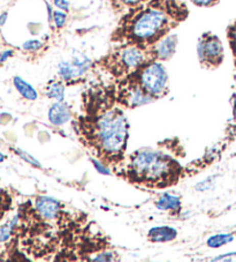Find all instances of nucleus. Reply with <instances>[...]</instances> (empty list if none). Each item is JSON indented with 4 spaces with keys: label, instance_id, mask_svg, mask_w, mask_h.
I'll return each instance as SVG.
<instances>
[{
    "label": "nucleus",
    "instance_id": "f257e3e1",
    "mask_svg": "<svg viewBox=\"0 0 236 262\" xmlns=\"http://www.w3.org/2000/svg\"><path fill=\"white\" fill-rule=\"evenodd\" d=\"M187 16V5L181 0H149L128 11L113 33L112 39L150 48Z\"/></svg>",
    "mask_w": 236,
    "mask_h": 262
},
{
    "label": "nucleus",
    "instance_id": "f03ea898",
    "mask_svg": "<svg viewBox=\"0 0 236 262\" xmlns=\"http://www.w3.org/2000/svg\"><path fill=\"white\" fill-rule=\"evenodd\" d=\"M129 138V123L117 107L105 109L91 120L88 139L106 162L117 163L124 159Z\"/></svg>",
    "mask_w": 236,
    "mask_h": 262
},
{
    "label": "nucleus",
    "instance_id": "7ed1b4c3",
    "mask_svg": "<svg viewBox=\"0 0 236 262\" xmlns=\"http://www.w3.org/2000/svg\"><path fill=\"white\" fill-rule=\"evenodd\" d=\"M181 168L171 155L153 148H143L130 156L127 174L131 182L152 187L175 184Z\"/></svg>",
    "mask_w": 236,
    "mask_h": 262
},
{
    "label": "nucleus",
    "instance_id": "20e7f679",
    "mask_svg": "<svg viewBox=\"0 0 236 262\" xmlns=\"http://www.w3.org/2000/svg\"><path fill=\"white\" fill-rule=\"evenodd\" d=\"M151 59L149 49L136 44H122L102 60V65L116 76L130 75Z\"/></svg>",
    "mask_w": 236,
    "mask_h": 262
},
{
    "label": "nucleus",
    "instance_id": "39448f33",
    "mask_svg": "<svg viewBox=\"0 0 236 262\" xmlns=\"http://www.w3.org/2000/svg\"><path fill=\"white\" fill-rule=\"evenodd\" d=\"M140 85L145 93L154 98L162 97L169 89V74L165 66L158 60H150L137 71L127 76Z\"/></svg>",
    "mask_w": 236,
    "mask_h": 262
},
{
    "label": "nucleus",
    "instance_id": "423d86ee",
    "mask_svg": "<svg viewBox=\"0 0 236 262\" xmlns=\"http://www.w3.org/2000/svg\"><path fill=\"white\" fill-rule=\"evenodd\" d=\"M197 56L204 69H218L225 58L224 45L220 38L212 33H204L198 39Z\"/></svg>",
    "mask_w": 236,
    "mask_h": 262
},
{
    "label": "nucleus",
    "instance_id": "0eeeda50",
    "mask_svg": "<svg viewBox=\"0 0 236 262\" xmlns=\"http://www.w3.org/2000/svg\"><path fill=\"white\" fill-rule=\"evenodd\" d=\"M91 66V60L82 52L74 51L70 61H61L58 65V75L62 81L69 82L83 76Z\"/></svg>",
    "mask_w": 236,
    "mask_h": 262
},
{
    "label": "nucleus",
    "instance_id": "6e6552de",
    "mask_svg": "<svg viewBox=\"0 0 236 262\" xmlns=\"http://www.w3.org/2000/svg\"><path fill=\"white\" fill-rule=\"evenodd\" d=\"M119 99L127 107L134 109V107L151 103L156 98L152 97L151 95H149L148 93H145L144 90L140 88V85L138 83H136L135 81L127 78L125 87L121 88L119 92Z\"/></svg>",
    "mask_w": 236,
    "mask_h": 262
},
{
    "label": "nucleus",
    "instance_id": "1a4fd4ad",
    "mask_svg": "<svg viewBox=\"0 0 236 262\" xmlns=\"http://www.w3.org/2000/svg\"><path fill=\"white\" fill-rule=\"evenodd\" d=\"M176 45H178V36L175 34L166 35L156 44L151 45L149 49L150 57L152 60L166 61L174 56Z\"/></svg>",
    "mask_w": 236,
    "mask_h": 262
},
{
    "label": "nucleus",
    "instance_id": "9d476101",
    "mask_svg": "<svg viewBox=\"0 0 236 262\" xmlns=\"http://www.w3.org/2000/svg\"><path fill=\"white\" fill-rule=\"evenodd\" d=\"M35 208L37 213L42 216V219L51 221L58 217L61 206L56 199L50 196H39L36 199Z\"/></svg>",
    "mask_w": 236,
    "mask_h": 262
},
{
    "label": "nucleus",
    "instance_id": "9b49d317",
    "mask_svg": "<svg viewBox=\"0 0 236 262\" xmlns=\"http://www.w3.org/2000/svg\"><path fill=\"white\" fill-rule=\"evenodd\" d=\"M49 119L52 125L61 126L70 119V110L66 103L56 102L49 110Z\"/></svg>",
    "mask_w": 236,
    "mask_h": 262
},
{
    "label": "nucleus",
    "instance_id": "f8f14e48",
    "mask_svg": "<svg viewBox=\"0 0 236 262\" xmlns=\"http://www.w3.org/2000/svg\"><path fill=\"white\" fill-rule=\"evenodd\" d=\"M178 236V231L172 227H157L152 228L148 232V237L153 243L172 242Z\"/></svg>",
    "mask_w": 236,
    "mask_h": 262
},
{
    "label": "nucleus",
    "instance_id": "ddd939ff",
    "mask_svg": "<svg viewBox=\"0 0 236 262\" xmlns=\"http://www.w3.org/2000/svg\"><path fill=\"white\" fill-rule=\"evenodd\" d=\"M156 207L159 210L175 211V213H178L181 209V199L178 195H172V194L165 193L156 202Z\"/></svg>",
    "mask_w": 236,
    "mask_h": 262
},
{
    "label": "nucleus",
    "instance_id": "4468645a",
    "mask_svg": "<svg viewBox=\"0 0 236 262\" xmlns=\"http://www.w3.org/2000/svg\"><path fill=\"white\" fill-rule=\"evenodd\" d=\"M13 83H14V87L16 88L17 92L22 95V97L28 99V101H35V99H37L38 94L35 90V88L27 82V81L20 78V76H15L13 79Z\"/></svg>",
    "mask_w": 236,
    "mask_h": 262
},
{
    "label": "nucleus",
    "instance_id": "2eb2a0df",
    "mask_svg": "<svg viewBox=\"0 0 236 262\" xmlns=\"http://www.w3.org/2000/svg\"><path fill=\"white\" fill-rule=\"evenodd\" d=\"M48 97L57 102H62L65 98V85L60 81H51L46 87Z\"/></svg>",
    "mask_w": 236,
    "mask_h": 262
},
{
    "label": "nucleus",
    "instance_id": "dca6fc26",
    "mask_svg": "<svg viewBox=\"0 0 236 262\" xmlns=\"http://www.w3.org/2000/svg\"><path fill=\"white\" fill-rule=\"evenodd\" d=\"M234 241L233 233H219L207 239L206 245L210 248H219Z\"/></svg>",
    "mask_w": 236,
    "mask_h": 262
},
{
    "label": "nucleus",
    "instance_id": "f3484780",
    "mask_svg": "<svg viewBox=\"0 0 236 262\" xmlns=\"http://www.w3.org/2000/svg\"><path fill=\"white\" fill-rule=\"evenodd\" d=\"M17 223H19V215H16L14 219L11 220L10 222L4 224L2 228H0V243L8 241V238L11 237L13 230L16 228Z\"/></svg>",
    "mask_w": 236,
    "mask_h": 262
},
{
    "label": "nucleus",
    "instance_id": "a211bd4d",
    "mask_svg": "<svg viewBox=\"0 0 236 262\" xmlns=\"http://www.w3.org/2000/svg\"><path fill=\"white\" fill-rule=\"evenodd\" d=\"M149 2V0H111L112 5L117 10H127L129 11L131 8H135L142 4Z\"/></svg>",
    "mask_w": 236,
    "mask_h": 262
},
{
    "label": "nucleus",
    "instance_id": "6ab92c4d",
    "mask_svg": "<svg viewBox=\"0 0 236 262\" xmlns=\"http://www.w3.org/2000/svg\"><path fill=\"white\" fill-rule=\"evenodd\" d=\"M227 39H228L229 48L233 53V59H234V66L236 70V20L228 26L227 28Z\"/></svg>",
    "mask_w": 236,
    "mask_h": 262
},
{
    "label": "nucleus",
    "instance_id": "aec40b11",
    "mask_svg": "<svg viewBox=\"0 0 236 262\" xmlns=\"http://www.w3.org/2000/svg\"><path fill=\"white\" fill-rule=\"evenodd\" d=\"M43 48V43L39 39H29L22 45V49L28 52H36Z\"/></svg>",
    "mask_w": 236,
    "mask_h": 262
},
{
    "label": "nucleus",
    "instance_id": "412c9836",
    "mask_svg": "<svg viewBox=\"0 0 236 262\" xmlns=\"http://www.w3.org/2000/svg\"><path fill=\"white\" fill-rule=\"evenodd\" d=\"M52 20L54 21V25H56L57 28H62L63 26L66 25L67 21V15L63 11H53V17Z\"/></svg>",
    "mask_w": 236,
    "mask_h": 262
},
{
    "label": "nucleus",
    "instance_id": "4be33fe9",
    "mask_svg": "<svg viewBox=\"0 0 236 262\" xmlns=\"http://www.w3.org/2000/svg\"><path fill=\"white\" fill-rule=\"evenodd\" d=\"M16 154H19V156L21 157V159H23L26 162H28L29 164H31V165H34V166H38V168H40V164H39V162L37 161V160H35L33 156L31 155H29L28 152H26V151H23V150H21V149H16Z\"/></svg>",
    "mask_w": 236,
    "mask_h": 262
},
{
    "label": "nucleus",
    "instance_id": "5701e85b",
    "mask_svg": "<svg viewBox=\"0 0 236 262\" xmlns=\"http://www.w3.org/2000/svg\"><path fill=\"white\" fill-rule=\"evenodd\" d=\"M213 184H215V177H208L207 179L203 180V182L198 183L195 188H196L199 192H205V191H207V189H210L212 187Z\"/></svg>",
    "mask_w": 236,
    "mask_h": 262
},
{
    "label": "nucleus",
    "instance_id": "b1692460",
    "mask_svg": "<svg viewBox=\"0 0 236 262\" xmlns=\"http://www.w3.org/2000/svg\"><path fill=\"white\" fill-rule=\"evenodd\" d=\"M91 162L93 163V166L96 168V170L98 171L99 173L102 174H111V169L108 168V166H106L105 164L103 163V162H101L99 160H95V159H91Z\"/></svg>",
    "mask_w": 236,
    "mask_h": 262
},
{
    "label": "nucleus",
    "instance_id": "393cba45",
    "mask_svg": "<svg viewBox=\"0 0 236 262\" xmlns=\"http://www.w3.org/2000/svg\"><path fill=\"white\" fill-rule=\"evenodd\" d=\"M190 2L198 7H212L218 5L220 0H190Z\"/></svg>",
    "mask_w": 236,
    "mask_h": 262
},
{
    "label": "nucleus",
    "instance_id": "a878e982",
    "mask_svg": "<svg viewBox=\"0 0 236 262\" xmlns=\"http://www.w3.org/2000/svg\"><path fill=\"white\" fill-rule=\"evenodd\" d=\"M212 261H236V252L226 253V254L215 257V259H212Z\"/></svg>",
    "mask_w": 236,
    "mask_h": 262
},
{
    "label": "nucleus",
    "instance_id": "bb28decb",
    "mask_svg": "<svg viewBox=\"0 0 236 262\" xmlns=\"http://www.w3.org/2000/svg\"><path fill=\"white\" fill-rule=\"evenodd\" d=\"M53 4H54V6L58 7L59 10H61L63 12L69 11L70 4L68 0H53Z\"/></svg>",
    "mask_w": 236,
    "mask_h": 262
},
{
    "label": "nucleus",
    "instance_id": "cd10ccee",
    "mask_svg": "<svg viewBox=\"0 0 236 262\" xmlns=\"http://www.w3.org/2000/svg\"><path fill=\"white\" fill-rule=\"evenodd\" d=\"M13 55H14V51H13V50H5V51H3L0 53V65L6 62L7 59H10L11 57H13Z\"/></svg>",
    "mask_w": 236,
    "mask_h": 262
},
{
    "label": "nucleus",
    "instance_id": "c85d7f7f",
    "mask_svg": "<svg viewBox=\"0 0 236 262\" xmlns=\"http://www.w3.org/2000/svg\"><path fill=\"white\" fill-rule=\"evenodd\" d=\"M8 205H10V201L6 200L5 198H0V217L4 215V213H5Z\"/></svg>",
    "mask_w": 236,
    "mask_h": 262
},
{
    "label": "nucleus",
    "instance_id": "c756f323",
    "mask_svg": "<svg viewBox=\"0 0 236 262\" xmlns=\"http://www.w3.org/2000/svg\"><path fill=\"white\" fill-rule=\"evenodd\" d=\"M93 261H111L113 260L111 253H102L97 257H93Z\"/></svg>",
    "mask_w": 236,
    "mask_h": 262
},
{
    "label": "nucleus",
    "instance_id": "7c9ffc66",
    "mask_svg": "<svg viewBox=\"0 0 236 262\" xmlns=\"http://www.w3.org/2000/svg\"><path fill=\"white\" fill-rule=\"evenodd\" d=\"M231 104H233V120L236 127V93L231 97Z\"/></svg>",
    "mask_w": 236,
    "mask_h": 262
},
{
    "label": "nucleus",
    "instance_id": "2f4dec72",
    "mask_svg": "<svg viewBox=\"0 0 236 262\" xmlns=\"http://www.w3.org/2000/svg\"><path fill=\"white\" fill-rule=\"evenodd\" d=\"M7 17H8L7 12H4V13H2V14H0V26H4L6 24Z\"/></svg>",
    "mask_w": 236,
    "mask_h": 262
},
{
    "label": "nucleus",
    "instance_id": "473e14b6",
    "mask_svg": "<svg viewBox=\"0 0 236 262\" xmlns=\"http://www.w3.org/2000/svg\"><path fill=\"white\" fill-rule=\"evenodd\" d=\"M5 161V156L3 155V154H0V163H2V162H4Z\"/></svg>",
    "mask_w": 236,
    "mask_h": 262
}]
</instances>
